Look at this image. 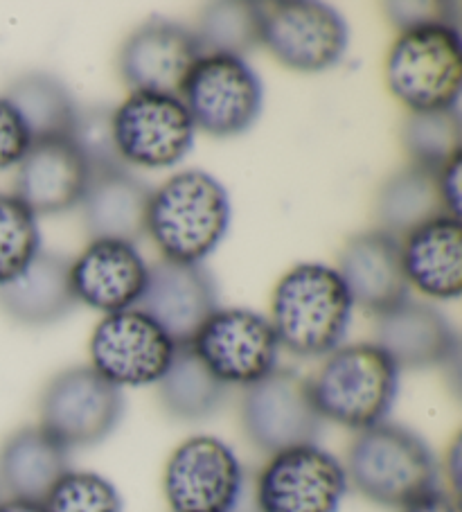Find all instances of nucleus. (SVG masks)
<instances>
[{
	"label": "nucleus",
	"instance_id": "1",
	"mask_svg": "<svg viewBox=\"0 0 462 512\" xmlns=\"http://www.w3.org/2000/svg\"><path fill=\"white\" fill-rule=\"evenodd\" d=\"M352 298L339 271L327 264H296L271 298V325L280 348L298 357H327L348 334Z\"/></svg>",
	"mask_w": 462,
	"mask_h": 512
},
{
	"label": "nucleus",
	"instance_id": "2",
	"mask_svg": "<svg viewBox=\"0 0 462 512\" xmlns=\"http://www.w3.org/2000/svg\"><path fill=\"white\" fill-rule=\"evenodd\" d=\"M230 226V199L215 176L201 170L174 174L151 190L145 233L163 260L201 264L217 249Z\"/></svg>",
	"mask_w": 462,
	"mask_h": 512
},
{
	"label": "nucleus",
	"instance_id": "3",
	"mask_svg": "<svg viewBox=\"0 0 462 512\" xmlns=\"http://www.w3.org/2000/svg\"><path fill=\"white\" fill-rule=\"evenodd\" d=\"M309 382L323 420L363 431L386 422L399 393V368L377 343H352L327 355Z\"/></svg>",
	"mask_w": 462,
	"mask_h": 512
},
{
	"label": "nucleus",
	"instance_id": "4",
	"mask_svg": "<svg viewBox=\"0 0 462 512\" xmlns=\"http://www.w3.org/2000/svg\"><path fill=\"white\" fill-rule=\"evenodd\" d=\"M348 483L368 501L406 508L438 490V461L426 440L393 422L359 431L345 465Z\"/></svg>",
	"mask_w": 462,
	"mask_h": 512
},
{
	"label": "nucleus",
	"instance_id": "5",
	"mask_svg": "<svg viewBox=\"0 0 462 512\" xmlns=\"http://www.w3.org/2000/svg\"><path fill=\"white\" fill-rule=\"evenodd\" d=\"M386 84L413 113L458 111L462 86L458 25L429 23L399 32L386 59Z\"/></svg>",
	"mask_w": 462,
	"mask_h": 512
},
{
	"label": "nucleus",
	"instance_id": "6",
	"mask_svg": "<svg viewBox=\"0 0 462 512\" xmlns=\"http://www.w3.org/2000/svg\"><path fill=\"white\" fill-rule=\"evenodd\" d=\"M194 129L210 136H239L255 125L264 104V86L242 57L203 55L179 88Z\"/></svg>",
	"mask_w": 462,
	"mask_h": 512
},
{
	"label": "nucleus",
	"instance_id": "7",
	"mask_svg": "<svg viewBox=\"0 0 462 512\" xmlns=\"http://www.w3.org/2000/svg\"><path fill=\"white\" fill-rule=\"evenodd\" d=\"M260 43L282 66L300 73H321L339 64L350 30L334 7L314 0L255 3Z\"/></svg>",
	"mask_w": 462,
	"mask_h": 512
},
{
	"label": "nucleus",
	"instance_id": "8",
	"mask_svg": "<svg viewBox=\"0 0 462 512\" xmlns=\"http://www.w3.org/2000/svg\"><path fill=\"white\" fill-rule=\"evenodd\" d=\"M122 411L124 397L118 386L91 366H75L50 379L39 402V427L70 452L109 438Z\"/></svg>",
	"mask_w": 462,
	"mask_h": 512
},
{
	"label": "nucleus",
	"instance_id": "9",
	"mask_svg": "<svg viewBox=\"0 0 462 512\" xmlns=\"http://www.w3.org/2000/svg\"><path fill=\"white\" fill-rule=\"evenodd\" d=\"M244 485L242 461L215 436L183 440L163 474V492L172 512H237Z\"/></svg>",
	"mask_w": 462,
	"mask_h": 512
},
{
	"label": "nucleus",
	"instance_id": "10",
	"mask_svg": "<svg viewBox=\"0 0 462 512\" xmlns=\"http://www.w3.org/2000/svg\"><path fill=\"white\" fill-rule=\"evenodd\" d=\"M345 465L318 445L284 449L255 481L257 512H339L348 492Z\"/></svg>",
	"mask_w": 462,
	"mask_h": 512
},
{
	"label": "nucleus",
	"instance_id": "11",
	"mask_svg": "<svg viewBox=\"0 0 462 512\" xmlns=\"http://www.w3.org/2000/svg\"><path fill=\"white\" fill-rule=\"evenodd\" d=\"M323 418L309 393V382L296 370L275 368L246 388L242 425L251 443L266 454L300 445H316Z\"/></svg>",
	"mask_w": 462,
	"mask_h": 512
},
{
	"label": "nucleus",
	"instance_id": "12",
	"mask_svg": "<svg viewBox=\"0 0 462 512\" xmlns=\"http://www.w3.org/2000/svg\"><path fill=\"white\" fill-rule=\"evenodd\" d=\"M190 348L221 384L246 388L271 375L280 355L271 321L239 307L210 314Z\"/></svg>",
	"mask_w": 462,
	"mask_h": 512
},
{
	"label": "nucleus",
	"instance_id": "13",
	"mask_svg": "<svg viewBox=\"0 0 462 512\" xmlns=\"http://www.w3.org/2000/svg\"><path fill=\"white\" fill-rule=\"evenodd\" d=\"M113 138L122 163L163 170L194 145V125L179 95L133 91L113 111Z\"/></svg>",
	"mask_w": 462,
	"mask_h": 512
},
{
	"label": "nucleus",
	"instance_id": "14",
	"mask_svg": "<svg viewBox=\"0 0 462 512\" xmlns=\"http://www.w3.org/2000/svg\"><path fill=\"white\" fill-rule=\"evenodd\" d=\"M91 368L118 388L149 386L170 368L176 346L138 310L106 314L91 337Z\"/></svg>",
	"mask_w": 462,
	"mask_h": 512
},
{
	"label": "nucleus",
	"instance_id": "15",
	"mask_svg": "<svg viewBox=\"0 0 462 512\" xmlns=\"http://www.w3.org/2000/svg\"><path fill=\"white\" fill-rule=\"evenodd\" d=\"M217 300L215 280L206 267L161 260L149 267L138 312L161 325L174 346H190L208 316L217 312Z\"/></svg>",
	"mask_w": 462,
	"mask_h": 512
},
{
	"label": "nucleus",
	"instance_id": "16",
	"mask_svg": "<svg viewBox=\"0 0 462 512\" xmlns=\"http://www.w3.org/2000/svg\"><path fill=\"white\" fill-rule=\"evenodd\" d=\"M336 271L352 305L375 316H384L411 300V285L402 267V244L381 228L350 237Z\"/></svg>",
	"mask_w": 462,
	"mask_h": 512
},
{
	"label": "nucleus",
	"instance_id": "17",
	"mask_svg": "<svg viewBox=\"0 0 462 512\" xmlns=\"http://www.w3.org/2000/svg\"><path fill=\"white\" fill-rule=\"evenodd\" d=\"M203 57L194 32L170 21H149L122 43L120 73L133 91L176 95Z\"/></svg>",
	"mask_w": 462,
	"mask_h": 512
},
{
	"label": "nucleus",
	"instance_id": "18",
	"mask_svg": "<svg viewBox=\"0 0 462 512\" xmlns=\"http://www.w3.org/2000/svg\"><path fill=\"white\" fill-rule=\"evenodd\" d=\"M149 264L136 244L93 240L70 262V285L75 298L106 314L131 310L147 287Z\"/></svg>",
	"mask_w": 462,
	"mask_h": 512
},
{
	"label": "nucleus",
	"instance_id": "19",
	"mask_svg": "<svg viewBox=\"0 0 462 512\" xmlns=\"http://www.w3.org/2000/svg\"><path fill=\"white\" fill-rule=\"evenodd\" d=\"M88 165L70 138H48L32 143L19 163L16 197L34 215H57L82 203Z\"/></svg>",
	"mask_w": 462,
	"mask_h": 512
},
{
	"label": "nucleus",
	"instance_id": "20",
	"mask_svg": "<svg viewBox=\"0 0 462 512\" xmlns=\"http://www.w3.org/2000/svg\"><path fill=\"white\" fill-rule=\"evenodd\" d=\"M377 346L402 370L444 366L456 357L458 337L440 310L420 300H406L379 316Z\"/></svg>",
	"mask_w": 462,
	"mask_h": 512
},
{
	"label": "nucleus",
	"instance_id": "21",
	"mask_svg": "<svg viewBox=\"0 0 462 512\" xmlns=\"http://www.w3.org/2000/svg\"><path fill=\"white\" fill-rule=\"evenodd\" d=\"M402 267L408 285L424 296L456 300L462 291V224L440 215L404 237Z\"/></svg>",
	"mask_w": 462,
	"mask_h": 512
},
{
	"label": "nucleus",
	"instance_id": "22",
	"mask_svg": "<svg viewBox=\"0 0 462 512\" xmlns=\"http://www.w3.org/2000/svg\"><path fill=\"white\" fill-rule=\"evenodd\" d=\"M149 197L147 185L127 170L91 174L82 199L88 235L136 244L145 235Z\"/></svg>",
	"mask_w": 462,
	"mask_h": 512
},
{
	"label": "nucleus",
	"instance_id": "23",
	"mask_svg": "<svg viewBox=\"0 0 462 512\" xmlns=\"http://www.w3.org/2000/svg\"><path fill=\"white\" fill-rule=\"evenodd\" d=\"M75 305L70 260L59 253L41 251L19 278L0 287L3 312L23 325L55 323Z\"/></svg>",
	"mask_w": 462,
	"mask_h": 512
},
{
	"label": "nucleus",
	"instance_id": "24",
	"mask_svg": "<svg viewBox=\"0 0 462 512\" xmlns=\"http://www.w3.org/2000/svg\"><path fill=\"white\" fill-rule=\"evenodd\" d=\"M66 472L68 449L41 427H23L0 447V488L14 499L43 503Z\"/></svg>",
	"mask_w": 462,
	"mask_h": 512
},
{
	"label": "nucleus",
	"instance_id": "25",
	"mask_svg": "<svg viewBox=\"0 0 462 512\" xmlns=\"http://www.w3.org/2000/svg\"><path fill=\"white\" fill-rule=\"evenodd\" d=\"M447 215L438 188V170L411 165L384 183L377 197L381 231L408 235L431 219Z\"/></svg>",
	"mask_w": 462,
	"mask_h": 512
},
{
	"label": "nucleus",
	"instance_id": "26",
	"mask_svg": "<svg viewBox=\"0 0 462 512\" xmlns=\"http://www.w3.org/2000/svg\"><path fill=\"white\" fill-rule=\"evenodd\" d=\"M228 386L203 366L190 346H176L174 359L158 379V400L172 418L183 422L206 420L226 400Z\"/></svg>",
	"mask_w": 462,
	"mask_h": 512
},
{
	"label": "nucleus",
	"instance_id": "27",
	"mask_svg": "<svg viewBox=\"0 0 462 512\" xmlns=\"http://www.w3.org/2000/svg\"><path fill=\"white\" fill-rule=\"evenodd\" d=\"M19 111L32 143L48 138H70L77 120V104L57 77L30 73L16 79L3 95Z\"/></svg>",
	"mask_w": 462,
	"mask_h": 512
},
{
	"label": "nucleus",
	"instance_id": "28",
	"mask_svg": "<svg viewBox=\"0 0 462 512\" xmlns=\"http://www.w3.org/2000/svg\"><path fill=\"white\" fill-rule=\"evenodd\" d=\"M203 55L242 57L260 46V25H257L255 3H212L201 12L197 30Z\"/></svg>",
	"mask_w": 462,
	"mask_h": 512
},
{
	"label": "nucleus",
	"instance_id": "29",
	"mask_svg": "<svg viewBox=\"0 0 462 512\" xmlns=\"http://www.w3.org/2000/svg\"><path fill=\"white\" fill-rule=\"evenodd\" d=\"M460 120L458 111L411 113L402 127V143L411 165L440 170V167L460 154Z\"/></svg>",
	"mask_w": 462,
	"mask_h": 512
},
{
	"label": "nucleus",
	"instance_id": "30",
	"mask_svg": "<svg viewBox=\"0 0 462 512\" xmlns=\"http://www.w3.org/2000/svg\"><path fill=\"white\" fill-rule=\"evenodd\" d=\"M39 253L37 215L16 194H0V287L19 278Z\"/></svg>",
	"mask_w": 462,
	"mask_h": 512
},
{
	"label": "nucleus",
	"instance_id": "31",
	"mask_svg": "<svg viewBox=\"0 0 462 512\" xmlns=\"http://www.w3.org/2000/svg\"><path fill=\"white\" fill-rule=\"evenodd\" d=\"M46 512H124L115 485L97 472H66L43 499Z\"/></svg>",
	"mask_w": 462,
	"mask_h": 512
},
{
	"label": "nucleus",
	"instance_id": "32",
	"mask_svg": "<svg viewBox=\"0 0 462 512\" xmlns=\"http://www.w3.org/2000/svg\"><path fill=\"white\" fill-rule=\"evenodd\" d=\"M70 140L82 154L91 174L124 170L113 138V111L106 107H95L77 113Z\"/></svg>",
	"mask_w": 462,
	"mask_h": 512
},
{
	"label": "nucleus",
	"instance_id": "33",
	"mask_svg": "<svg viewBox=\"0 0 462 512\" xmlns=\"http://www.w3.org/2000/svg\"><path fill=\"white\" fill-rule=\"evenodd\" d=\"M32 145L30 131L5 97H0V170L19 165Z\"/></svg>",
	"mask_w": 462,
	"mask_h": 512
},
{
	"label": "nucleus",
	"instance_id": "34",
	"mask_svg": "<svg viewBox=\"0 0 462 512\" xmlns=\"http://www.w3.org/2000/svg\"><path fill=\"white\" fill-rule=\"evenodd\" d=\"M388 16L393 19L399 30H408V28H417V25H429V23H449L447 16V5L442 3H390L386 5Z\"/></svg>",
	"mask_w": 462,
	"mask_h": 512
},
{
	"label": "nucleus",
	"instance_id": "35",
	"mask_svg": "<svg viewBox=\"0 0 462 512\" xmlns=\"http://www.w3.org/2000/svg\"><path fill=\"white\" fill-rule=\"evenodd\" d=\"M460 154L449 158L438 170V188L447 215L460 219Z\"/></svg>",
	"mask_w": 462,
	"mask_h": 512
},
{
	"label": "nucleus",
	"instance_id": "36",
	"mask_svg": "<svg viewBox=\"0 0 462 512\" xmlns=\"http://www.w3.org/2000/svg\"><path fill=\"white\" fill-rule=\"evenodd\" d=\"M402 512H460L458 499L449 490H433L426 497L413 501Z\"/></svg>",
	"mask_w": 462,
	"mask_h": 512
},
{
	"label": "nucleus",
	"instance_id": "37",
	"mask_svg": "<svg viewBox=\"0 0 462 512\" xmlns=\"http://www.w3.org/2000/svg\"><path fill=\"white\" fill-rule=\"evenodd\" d=\"M0 512H46L43 503L28 501V499H0Z\"/></svg>",
	"mask_w": 462,
	"mask_h": 512
},
{
	"label": "nucleus",
	"instance_id": "38",
	"mask_svg": "<svg viewBox=\"0 0 462 512\" xmlns=\"http://www.w3.org/2000/svg\"><path fill=\"white\" fill-rule=\"evenodd\" d=\"M458 458H460V443L456 440L447 456V463H444V467H447V474H449V481H451V488H453L451 494L456 499H458Z\"/></svg>",
	"mask_w": 462,
	"mask_h": 512
},
{
	"label": "nucleus",
	"instance_id": "39",
	"mask_svg": "<svg viewBox=\"0 0 462 512\" xmlns=\"http://www.w3.org/2000/svg\"><path fill=\"white\" fill-rule=\"evenodd\" d=\"M0 492H3V488H0ZM0 499H3V497H0Z\"/></svg>",
	"mask_w": 462,
	"mask_h": 512
}]
</instances>
